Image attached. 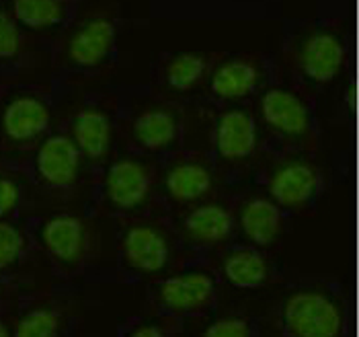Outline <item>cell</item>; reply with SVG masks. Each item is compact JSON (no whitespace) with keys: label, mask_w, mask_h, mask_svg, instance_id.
Segmentation results:
<instances>
[{"label":"cell","mask_w":359,"mask_h":337,"mask_svg":"<svg viewBox=\"0 0 359 337\" xmlns=\"http://www.w3.org/2000/svg\"><path fill=\"white\" fill-rule=\"evenodd\" d=\"M166 220L175 232L183 259H210L236 241L234 197H210L191 208L168 214Z\"/></svg>","instance_id":"10"},{"label":"cell","mask_w":359,"mask_h":337,"mask_svg":"<svg viewBox=\"0 0 359 337\" xmlns=\"http://www.w3.org/2000/svg\"><path fill=\"white\" fill-rule=\"evenodd\" d=\"M281 56L283 70L316 95L343 74L349 60V39L345 29L329 19L294 21L283 29Z\"/></svg>","instance_id":"2"},{"label":"cell","mask_w":359,"mask_h":337,"mask_svg":"<svg viewBox=\"0 0 359 337\" xmlns=\"http://www.w3.org/2000/svg\"><path fill=\"white\" fill-rule=\"evenodd\" d=\"M181 333H183L181 325L144 310L140 315L128 317L119 325L117 337H177Z\"/></svg>","instance_id":"25"},{"label":"cell","mask_w":359,"mask_h":337,"mask_svg":"<svg viewBox=\"0 0 359 337\" xmlns=\"http://www.w3.org/2000/svg\"><path fill=\"white\" fill-rule=\"evenodd\" d=\"M281 337H351V307L341 284L312 280L294 284L273 310Z\"/></svg>","instance_id":"4"},{"label":"cell","mask_w":359,"mask_h":337,"mask_svg":"<svg viewBox=\"0 0 359 337\" xmlns=\"http://www.w3.org/2000/svg\"><path fill=\"white\" fill-rule=\"evenodd\" d=\"M261 152L267 157L310 154L320 144L316 95L277 66L273 79L255 97Z\"/></svg>","instance_id":"1"},{"label":"cell","mask_w":359,"mask_h":337,"mask_svg":"<svg viewBox=\"0 0 359 337\" xmlns=\"http://www.w3.org/2000/svg\"><path fill=\"white\" fill-rule=\"evenodd\" d=\"M8 288V284H6V278H0V309H2V305H4V300H6V290Z\"/></svg>","instance_id":"29"},{"label":"cell","mask_w":359,"mask_h":337,"mask_svg":"<svg viewBox=\"0 0 359 337\" xmlns=\"http://www.w3.org/2000/svg\"><path fill=\"white\" fill-rule=\"evenodd\" d=\"M0 337H13V323L0 312Z\"/></svg>","instance_id":"28"},{"label":"cell","mask_w":359,"mask_h":337,"mask_svg":"<svg viewBox=\"0 0 359 337\" xmlns=\"http://www.w3.org/2000/svg\"><path fill=\"white\" fill-rule=\"evenodd\" d=\"M21 201H23L21 183L8 173H0V220H13V216L21 208Z\"/></svg>","instance_id":"27"},{"label":"cell","mask_w":359,"mask_h":337,"mask_svg":"<svg viewBox=\"0 0 359 337\" xmlns=\"http://www.w3.org/2000/svg\"><path fill=\"white\" fill-rule=\"evenodd\" d=\"M234 218L236 241L269 253L283 241L292 223V216L261 190H250L234 197Z\"/></svg>","instance_id":"14"},{"label":"cell","mask_w":359,"mask_h":337,"mask_svg":"<svg viewBox=\"0 0 359 337\" xmlns=\"http://www.w3.org/2000/svg\"><path fill=\"white\" fill-rule=\"evenodd\" d=\"M255 183L292 218L312 212L327 192V175L310 154L269 157Z\"/></svg>","instance_id":"8"},{"label":"cell","mask_w":359,"mask_h":337,"mask_svg":"<svg viewBox=\"0 0 359 337\" xmlns=\"http://www.w3.org/2000/svg\"><path fill=\"white\" fill-rule=\"evenodd\" d=\"M130 150L154 163L181 152L187 142L185 101L163 95L154 86H142L134 101L121 107Z\"/></svg>","instance_id":"5"},{"label":"cell","mask_w":359,"mask_h":337,"mask_svg":"<svg viewBox=\"0 0 359 337\" xmlns=\"http://www.w3.org/2000/svg\"><path fill=\"white\" fill-rule=\"evenodd\" d=\"M74 319L66 305L54 298L23 300L13 321V337H72Z\"/></svg>","instance_id":"21"},{"label":"cell","mask_w":359,"mask_h":337,"mask_svg":"<svg viewBox=\"0 0 359 337\" xmlns=\"http://www.w3.org/2000/svg\"><path fill=\"white\" fill-rule=\"evenodd\" d=\"M222 284L208 259L185 257L165 276L146 284V312L168 319L181 327L203 321L218 309Z\"/></svg>","instance_id":"3"},{"label":"cell","mask_w":359,"mask_h":337,"mask_svg":"<svg viewBox=\"0 0 359 337\" xmlns=\"http://www.w3.org/2000/svg\"><path fill=\"white\" fill-rule=\"evenodd\" d=\"M183 259L175 232L163 214L123 220L115 239V265L119 280L152 282Z\"/></svg>","instance_id":"6"},{"label":"cell","mask_w":359,"mask_h":337,"mask_svg":"<svg viewBox=\"0 0 359 337\" xmlns=\"http://www.w3.org/2000/svg\"><path fill=\"white\" fill-rule=\"evenodd\" d=\"M29 234L64 278L83 276L99 249V237L93 223L72 212L41 218Z\"/></svg>","instance_id":"11"},{"label":"cell","mask_w":359,"mask_h":337,"mask_svg":"<svg viewBox=\"0 0 359 337\" xmlns=\"http://www.w3.org/2000/svg\"><path fill=\"white\" fill-rule=\"evenodd\" d=\"M218 56L205 52H165L152 64V84L163 95L183 101L205 84Z\"/></svg>","instance_id":"19"},{"label":"cell","mask_w":359,"mask_h":337,"mask_svg":"<svg viewBox=\"0 0 359 337\" xmlns=\"http://www.w3.org/2000/svg\"><path fill=\"white\" fill-rule=\"evenodd\" d=\"M220 173L205 150L183 148L156 163V212L175 214L218 196Z\"/></svg>","instance_id":"7"},{"label":"cell","mask_w":359,"mask_h":337,"mask_svg":"<svg viewBox=\"0 0 359 337\" xmlns=\"http://www.w3.org/2000/svg\"><path fill=\"white\" fill-rule=\"evenodd\" d=\"M220 177L249 168L261 154V134L249 105L214 107L210 121V148L205 150Z\"/></svg>","instance_id":"12"},{"label":"cell","mask_w":359,"mask_h":337,"mask_svg":"<svg viewBox=\"0 0 359 337\" xmlns=\"http://www.w3.org/2000/svg\"><path fill=\"white\" fill-rule=\"evenodd\" d=\"M119 48V25L113 17L95 15L74 29L64 46V62L79 70L93 72L115 62Z\"/></svg>","instance_id":"16"},{"label":"cell","mask_w":359,"mask_h":337,"mask_svg":"<svg viewBox=\"0 0 359 337\" xmlns=\"http://www.w3.org/2000/svg\"><path fill=\"white\" fill-rule=\"evenodd\" d=\"M115 132L117 117L101 103H86L74 113L68 134L86 165L105 167L113 159Z\"/></svg>","instance_id":"20"},{"label":"cell","mask_w":359,"mask_h":337,"mask_svg":"<svg viewBox=\"0 0 359 337\" xmlns=\"http://www.w3.org/2000/svg\"><path fill=\"white\" fill-rule=\"evenodd\" d=\"M101 199L121 220L158 214L154 206L156 163L132 150L113 157L101 173Z\"/></svg>","instance_id":"9"},{"label":"cell","mask_w":359,"mask_h":337,"mask_svg":"<svg viewBox=\"0 0 359 337\" xmlns=\"http://www.w3.org/2000/svg\"><path fill=\"white\" fill-rule=\"evenodd\" d=\"M11 15L21 29L52 31L66 25L72 15V4L64 0H15Z\"/></svg>","instance_id":"22"},{"label":"cell","mask_w":359,"mask_h":337,"mask_svg":"<svg viewBox=\"0 0 359 337\" xmlns=\"http://www.w3.org/2000/svg\"><path fill=\"white\" fill-rule=\"evenodd\" d=\"M52 126V105L35 91H17L0 107V134L15 146L43 140Z\"/></svg>","instance_id":"17"},{"label":"cell","mask_w":359,"mask_h":337,"mask_svg":"<svg viewBox=\"0 0 359 337\" xmlns=\"http://www.w3.org/2000/svg\"><path fill=\"white\" fill-rule=\"evenodd\" d=\"M276 60L263 54H232L216 60L208 81L205 101L210 110L247 105L277 72Z\"/></svg>","instance_id":"13"},{"label":"cell","mask_w":359,"mask_h":337,"mask_svg":"<svg viewBox=\"0 0 359 337\" xmlns=\"http://www.w3.org/2000/svg\"><path fill=\"white\" fill-rule=\"evenodd\" d=\"M177 337H185V333H181V336H177Z\"/></svg>","instance_id":"30"},{"label":"cell","mask_w":359,"mask_h":337,"mask_svg":"<svg viewBox=\"0 0 359 337\" xmlns=\"http://www.w3.org/2000/svg\"><path fill=\"white\" fill-rule=\"evenodd\" d=\"M194 337H261V321L245 312L210 317Z\"/></svg>","instance_id":"24"},{"label":"cell","mask_w":359,"mask_h":337,"mask_svg":"<svg viewBox=\"0 0 359 337\" xmlns=\"http://www.w3.org/2000/svg\"><path fill=\"white\" fill-rule=\"evenodd\" d=\"M83 165V157L68 132H54L37 142L33 175L46 190L70 192L81 179Z\"/></svg>","instance_id":"18"},{"label":"cell","mask_w":359,"mask_h":337,"mask_svg":"<svg viewBox=\"0 0 359 337\" xmlns=\"http://www.w3.org/2000/svg\"><path fill=\"white\" fill-rule=\"evenodd\" d=\"M31 234L25 226L15 220H0V278L13 276L27 259L31 249Z\"/></svg>","instance_id":"23"},{"label":"cell","mask_w":359,"mask_h":337,"mask_svg":"<svg viewBox=\"0 0 359 337\" xmlns=\"http://www.w3.org/2000/svg\"><path fill=\"white\" fill-rule=\"evenodd\" d=\"M222 284L236 290H261L279 280L273 255L243 241H234L208 259Z\"/></svg>","instance_id":"15"},{"label":"cell","mask_w":359,"mask_h":337,"mask_svg":"<svg viewBox=\"0 0 359 337\" xmlns=\"http://www.w3.org/2000/svg\"><path fill=\"white\" fill-rule=\"evenodd\" d=\"M23 29L17 25L11 11L0 6V64H13L23 54Z\"/></svg>","instance_id":"26"}]
</instances>
